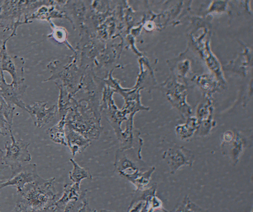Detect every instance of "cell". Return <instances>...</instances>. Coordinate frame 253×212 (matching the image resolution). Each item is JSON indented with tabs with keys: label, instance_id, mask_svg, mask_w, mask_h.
Returning a JSON list of instances; mask_svg holds the SVG:
<instances>
[{
	"label": "cell",
	"instance_id": "obj_1",
	"mask_svg": "<svg viewBox=\"0 0 253 212\" xmlns=\"http://www.w3.org/2000/svg\"><path fill=\"white\" fill-rule=\"evenodd\" d=\"M55 177L45 179L41 176L26 184L19 193L21 198L16 207L21 211L47 212L57 201Z\"/></svg>",
	"mask_w": 253,
	"mask_h": 212
},
{
	"label": "cell",
	"instance_id": "obj_2",
	"mask_svg": "<svg viewBox=\"0 0 253 212\" xmlns=\"http://www.w3.org/2000/svg\"><path fill=\"white\" fill-rule=\"evenodd\" d=\"M42 0H6L0 5V28L3 31L11 30L10 35H16L17 29L24 24V19L40 7Z\"/></svg>",
	"mask_w": 253,
	"mask_h": 212
},
{
	"label": "cell",
	"instance_id": "obj_3",
	"mask_svg": "<svg viewBox=\"0 0 253 212\" xmlns=\"http://www.w3.org/2000/svg\"><path fill=\"white\" fill-rule=\"evenodd\" d=\"M12 37L10 35L3 40L0 47V72L5 71L11 76L10 83L14 87L26 90L24 81L25 60L22 57L11 55L7 52L6 43Z\"/></svg>",
	"mask_w": 253,
	"mask_h": 212
},
{
	"label": "cell",
	"instance_id": "obj_4",
	"mask_svg": "<svg viewBox=\"0 0 253 212\" xmlns=\"http://www.w3.org/2000/svg\"><path fill=\"white\" fill-rule=\"evenodd\" d=\"M101 118L95 115L75 113L65 117L66 126L92 141L98 139L103 129Z\"/></svg>",
	"mask_w": 253,
	"mask_h": 212
},
{
	"label": "cell",
	"instance_id": "obj_5",
	"mask_svg": "<svg viewBox=\"0 0 253 212\" xmlns=\"http://www.w3.org/2000/svg\"><path fill=\"white\" fill-rule=\"evenodd\" d=\"M11 142L6 141L4 144V160L12 173L20 168L22 163L31 159L28 150L30 143L21 139H16L12 131L9 133Z\"/></svg>",
	"mask_w": 253,
	"mask_h": 212
},
{
	"label": "cell",
	"instance_id": "obj_6",
	"mask_svg": "<svg viewBox=\"0 0 253 212\" xmlns=\"http://www.w3.org/2000/svg\"><path fill=\"white\" fill-rule=\"evenodd\" d=\"M162 158L169 166L171 174H174L182 166H192L195 160V156L192 151L183 146L177 145L165 151Z\"/></svg>",
	"mask_w": 253,
	"mask_h": 212
},
{
	"label": "cell",
	"instance_id": "obj_7",
	"mask_svg": "<svg viewBox=\"0 0 253 212\" xmlns=\"http://www.w3.org/2000/svg\"><path fill=\"white\" fill-rule=\"evenodd\" d=\"M246 145V140L239 132L227 130L222 136L221 147L234 165H236Z\"/></svg>",
	"mask_w": 253,
	"mask_h": 212
},
{
	"label": "cell",
	"instance_id": "obj_8",
	"mask_svg": "<svg viewBox=\"0 0 253 212\" xmlns=\"http://www.w3.org/2000/svg\"><path fill=\"white\" fill-rule=\"evenodd\" d=\"M47 103L43 101H35L30 105L25 104L23 110L30 115L35 126L41 128L53 119L56 114V107H47Z\"/></svg>",
	"mask_w": 253,
	"mask_h": 212
},
{
	"label": "cell",
	"instance_id": "obj_9",
	"mask_svg": "<svg viewBox=\"0 0 253 212\" xmlns=\"http://www.w3.org/2000/svg\"><path fill=\"white\" fill-rule=\"evenodd\" d=\"M40 177L37 172L36 164L29 163L22 166L12 173L7 181L0 183V189L9 186H15L19 193L26 184L35 181Z\"/></svg>",
	"mask_w": 253,
	"mask_h": 212
},
{
	"label": "cell",
	"instance_id": "obj_10",
	"mask_svg": "<svg viewBox=\"0 0 253 212\" xmlns=\"http://www.w3.org/2000/svg\"><path fill=\"white\" fill-rule=\"evenodd\" d=\"M0 94L5 101L10 105L16 106L23 109L25 103L21 97L26 90L14 87L11 83H7L5 79L4 73L0 72Z\"/></svg>",
	"mask_w": 253,
	"mask_h": 212
},
{
	"label": "cell",
	"instance_id": "obj_11",
	"mask_svg": "<svg viewBox=\"0 0 253 212\" xmlns=\"http://www.w3.org/2000/svg\"><path fill=\"white\" fill-rule=\"evenodd\" d=\"M66 138L67 146L74 157L76 154L84 152L91 144V141L79 133L66 126Z\"/></svg>",
	"mask_w": 253,
	"mask_h": 212
},
{
	"label": "cell",
	"instance_id": "obj_12",
	"mask_svg": "<svg viewBox=\"0 0 253 212\" xmlns=\"http://www.w3.org/2000/svg\"><path fill=\"white\" fill-rule=\"evenodd\" d=\"M15 106L9 105L0 94V135L5 136L12 131Z\"/></svg>",
	"mask_w": 253,
	"mask_h": 212
},
{
	"label": "cell",
	"instance_id": "obj_13",
	"mask_svg": "<svg viewBox=\"0 0 253 212\" xmlns=\"http://www.w3.org/2000/svg\"><path fill=\"white\" fill-rule=\"evenodd\" d=\"M198 127L196 118L189 117L185 123L175 126V132L178 138L182 140H187L196 133Z\"/></svg>",
	"mask_w": 253,
	"mask_h": 212
},
{
	"label": "cell",
	"instance_id": "obj_14",
	"mask_svg": "<svg viewBox=\"0 0 253 212\" xmlns=\"http://www.w3.org/2000/svg\"><path fill=\"white\" fill-rule=\"evenodd\" d=\"M65 117L60 118L58 123L47 130L50 139L53 142L63 146H67Z\"/></svg>",
	"mask_w": 253,
	"mask_h": 212
},
{
	"label": "cell",
	"instance_id": "obj_15",
	"mask_svg": "<svg viewBox=\"0 0 253 212\" xmlns=\"http://www.w3.org/2000/svg\"><path fill=\"white\" fill-rule=\"evenodd\" d=\"M70 161L73 165V169L69 171V175L73 183L80 185L83 179H92V175L87 170L81 166L73 159H70Z\"/></svg>",
	"mask_w": 253,
	"mask_h": 212
},
{
	"label": "cell",
	"instance_id": "obj_16",
	"mask_svg": "<svg viewBox=\"0 0 253 212\" xmlns=\"http://www.w3.org/2000/svg\"><path fill=\"white\" fill-rule=\"evenodd\" d=\"M171 212H206L199 206L185 196L172 210Z\"/></svg>",
	"mask_w": 253,
	"mask_h": 212
},
{
	"label": "cell",
	"instance_id": "obj_17",
	"mask_svg": "<svg viewBox=\"0 0 253 212\" xmlns=\"http://www.w3.org/2000/svg\"><path fill=\"white\" fill-rule=\"evenodd\" d=\"M4 151L0 149V173L7 166L4 160Z\"/></svg>",
	"mask_w": 253,
	"mask_h": 212
},
{
	"label": "cell",
	"instance_id": "obj_18",
	"mask_svg": "<svg viewBox=\"0 0 253 212\" xmlns=\"http://www.w3.org/2000/svg\"><path fill=\"white\" fill-rule=\"evenodd\" d=\"M88 209V203L87 201L85 200L83 206L80 208L77 212H87Z\"/></svg>",
	"mask_w": 253,
	"mask_h": 212
},
{
	"label": "cell",
	"instance_id": "obj_19",
	"mask_svg": "<svg viewBox=\"0 0 253 212\" xmlns=\"http://www.w3.org/2000/svg\"><path fill=\"white\" fill-rule=\"evenodd\" d=\"M142 203H139L136 206L132 209L130 212H137L141 208Z\"/></svg>",
	"mask_w": 253,
	"mask_h": 212
},
{
	"label": "cell",
	"instance_id": "obj_20",
	"mask_svg": "<svg viewBox=\"0 0 253 212\" xmlns=\"http://www.w3.org/2000/svg\"><path fill=\"white\" fill-rule=\"evenodd\" d=\"M87 212H114L108 211V210H100V211H97L96 210H91L90 209L89 210V208H88Z\"/></svg>",
	"mask_w": 253,
	"mask_h": 212
},
{
	"label": "cell",
	"instance_id": "obj_21",
	"mask_svg": "<svg viewBox=\"0 0 253 212\" xmlns=\"http://www.w3.org/2000/svg\"><path fill=\"white\" fill-rule=\"evenodd\" d=\"M1 2H2V0H0V5Z\"/></svg>",
	"mask_w": 253,
	"mask_h": 212
},
{
	"label": "cell",
	"instance_id": "obj_22",
	"mask_svg": "<svg viewBox=\"0 0 253 212\" xmlns=\"http://www.w3.org/2000/svg\"></svg>",
	"mask_w": 253,
	"mask_h": 212
},
{
	"label": "cell",
	"instance_id": "obj_23",
	"mask_svg": "<svg viewBox=\"0 0 253 212\" xmlns=\"http://www.w3.org/2000/svg\"><path fill=\"white\" fill-rule=\"evenodd\" d=\"M251 212H253L252 211H251Z\"/></svg>",
	"mask_w": 253,
	"mask_h": 212
}]
</instances>
